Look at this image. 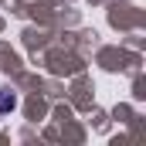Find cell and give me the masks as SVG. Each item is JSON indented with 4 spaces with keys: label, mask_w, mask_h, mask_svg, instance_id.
<instances>
[{
    "label": "cell",
    "mask_w": 146,
    "mask_h": 146,
    "mask_svg": "<svg viewBox=\"0 0 146 146\" xmlns=\"http://www.w3.org/2000/svg\"><path fill=\"white\" fill-rule=\"evenodd\" d=\"M17 106V99L10 95V92H0V112H7V109H14Z\"/></svg>",
    "instance_id": "obj_1"
}]
</instances>
